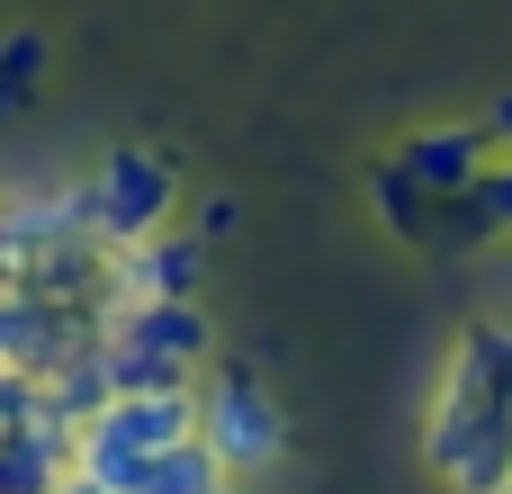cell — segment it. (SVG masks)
Here are the masks:
<instances>
[{
  "label": "cell",
  "instance_id": "6da1fadb",
  "mask_svg": "<svg viewBox=\"0 0 512 494\" xmlns=\"http://www.w3.org/2000/svg\"><path fill=\"white\" fill-rule=\"evenodd\" d=\"M423 459H432V477H450L459 494L512 486V387L486 369L477 342L450 351V378H441V396H432Z\"/></svg>",
  "mask_w": 512,
  "mask_h": 494
},
{
  "label": "cell",
  "instance_id": "7a4b0ae2",
  "mask_svg": "<svg viewBox=\"0 0 512 494\" xmlns=\"http://www.w3.org/2000/svg\"><path fill=\"white\" fill-rule=\"evenodd\" d=\"M171 207H180V171H171L162 153H144V144H117V153L99 162V180L72 189L81 243H99V252H126V243L162 234Z\"/></svg>",
  "mask_w": 512,
  "mask_h": 494
},
{
  "label": "cell",
  "instance_id": "3957f363",
  "mask_svg": "<svg viewBox=\"0 0 512 494\" xmlns=\"http://www.w3.org/2000/svg\"><path fill=\"white\" fill-rule=\"evenodd\" d=\"M198 441H207V459L225 477H261L288 450V423H279V405L261 396V378L243 360H207V378H198Z\"/></svg>",
  "mask_w": 512,
  "mask_h": 494
},
{
  "label": "cell",
  "instance_id": "277c9868",
  "mask_svg": "<svg viewBox=\"0 0 512 494\" xmlns=\"http://www.w3.org/2000/svg\"><path fill=\"white\" fill-rule=\"evenodd\" d=\"M477 162H486V126H423L414 144H396L387 153V171L414 189V198H459L468 180H477Z\"/></svg>",
  "mask_w": 512,
  "mask_h": 494
},
{
  "label": "cell",
  "instance_id": "5b68a950",
  "mask_svg": "<svg viewBox=\"0 0 512 494\" xmlns=\"http://www.w3.org/2000/svg\"><path fill=\"white\" fill-rule=\"evenodd\" d=\"M198 234H144V243H126V252H108V279H117V297H198Z\"/></svg>",
  "mask_w": 512,
  "mask_h": 494
},
{
  "label": "cell",
  "instance_id": "8992f818",
  "mask_svg": "<svg viewBox=\"0 0 512 494\" xmlns=\"http://www.w3.org/2000/svg\"><path fill=\"white\" fill-rule=\"evenodd\" d=\"M108 494H234V477L207 459V441L189 432V441H171V450H153V459H135L126 477Z\"/></svg>",
  "mask_w": 512,
  "mask_h": 494
},
{
  "label": "cell",
  "instance_id": "52a82bcc",
  "mask_svg": "<svg viewBox=\"0 0 512 494\" xmlns=\"http://www.w3.org/2000/svg\"><path fill=\"white\" fill-rule=\"evenodd\" d=\"M36 72H45V36L36 27H9L0 36V81L9 90H36Z\"/></svg>",
  "mask_w": 512,
  "mask_h": 494
},
{
  "label": "cell",
  "instance_id": "ba28073f",
  "mask_svg": "<svg viewBox=\"0 0 512 494\" xmlns=\"http://www.w3.org/2000/svg\"><path fill=\"white\" fill-rule=\"evenodd\" d=\"M234 225V198H198V234H225Z\"/></svg>",
  "mask_w": 512,
  "mask_h": 494
},
{
  "label": "cell",
  "instance_id": "9c48e42d",
  "mask_svg": "<svg viewBox=\"0 0 512 494\" xmlns=\"http://www.w3.org/2000/svg\"><path fill=\"white\" fill-rule=\"evenodd\" d=\"M54 494H99V486H81V477H63V486H54Z\"/></svg>",
  "mask_w": 512,
  "mask_h": 494
},
{
  "label": "cell",
  "instance_id": "30bf717a",
  "mask_svg": "<svg viewBox=\"0 0 512 494\" xmlns=\"http://www.w3.org/2000/svg\"><path fill=\"white\" fill-rule=\"evenodd\" d=\"M9 108H18V90H9V81H0V117H9Z\"/></svg>",
  "mask_w": 512,
  "mask_h": 494
},
{
  "label": "cell",
  "instance_id": "8fae6325",
  "mask_svg": "<svg viewBox=\"0 0 512 494\" xmlns=\"http://www.w3.org/2000/svg\"><path fill=\"white\" fill-rule=\"evenodd\" d=\"M495 126H512V99H504V108H495Z\"/></svg>",
  "mask_w": 512,
  "mask_h": 494
}]
</instances>
